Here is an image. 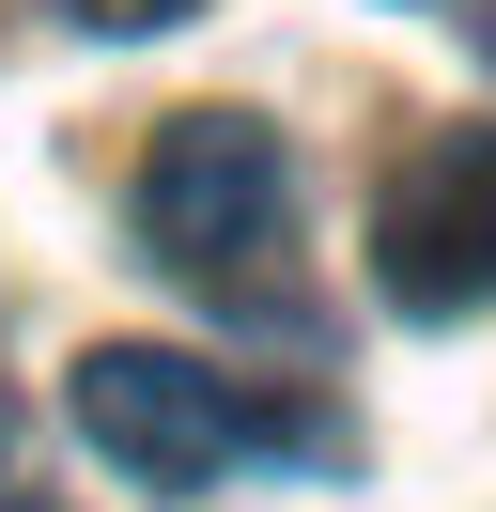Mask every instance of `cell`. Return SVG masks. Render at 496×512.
<instances>
[{
  "mask_svg": "<svg viewBox=\"0 0 496 512\" xmlns=\"http://www.w3.org/2000/svg\"><path fill=\"white\" fill-rule=\"evenodd\" d=\"M0 481H16V388H0Z\"/></svg>",
  "mask_w": 496,
  "mask_h": 512,
  "instance_id": "cell-5",
  "label": "cell"
},
{
  "mask_svg": "<svg viewBox=\"0 0 496 512\" xmlns=\"http://www.w3.org/2000/svg\"><path fill=\"white\" fill-rule=\"evenodd\" d=\"M140 249L217 311H295V156L248 109H171L140 156Z\"/></svg>",
  "mask_w": 496,
  "mask_h": 512,
  "instance_id": "cell-1",
  "label": "cell"
},
{
  "mask_svg": "<svg viewBox=\"0 0 496 512\" xmlns=\"http://www.w3.org/2000/svg\"><path fill=\"white\" fill-rule=\"evenodd\" d=\"M78 32H171V16H202V0H62Z\"/></svg>",
  "mask_w": 496,
  "mask_h": 512,
  "instance_id": "cell-4",
  "label": "cell"
},
{
  "mask_svg": "<svg viewBox=\"0 0 496 512\" xmlns=\"http://www.w3.org/2000/svg\"><path fill=\"white\" fill-rule=\"evenodd\" d=\"M372 280L403 311H496V125H434L388 156V202H372Z\"/></svg>",
  "mask_w": 496,
  "mask_h": 512,
  "instance_id": "cell-3",
  "label": "cell"
},
{
  "mask_svg": "<svg viewBox=\"0 0 496 512\" xmlns=\"http://www.w3.org/2000/svg\"><path fill=\"white\" fill-rule=\"evenodd\" d=\"M78 435L109 450L140 497H217L248 450H341L310 404H248L233 373L155 357V342H93V357H78Z\"/></svg>",
  "mask_w": 496,
  "mask_h": 512,
  "instance_id": "cell-2",
  "label": "cell"
}]
</instances>
